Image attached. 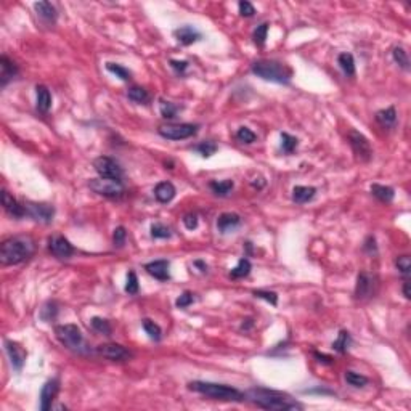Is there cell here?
<instances>
[{"mask_svg":"<svg viewBox=\"0 0 411 411\" xmlns=\"http://www.w3.org/2000/svg\"><path fill=\"white\" fill-rule=\"evenodd\" d=\"M344 377H345V382H347L349 385H352V387H355V389L365 387V385L369 382V379H368L366 376L360 374V373H355V371H350V369L344 373Z\"/></svg>","mask_w":411,"mask_h":411,"instance_id":"28","label":"cell"},{"mask_svg":"<svg viewBox=\"0 0 411 411\" xmlns=\"http://www.w3.org/2000/svg\"><path fill=\"white\" fill-rule=\"evenodd\" d=\"M244 397L264 409L283 411V409H302L303 408L299 401H295L292 397L287 395V393L264 389V387H254V389L246 392Z\"/></svg>","mask_w":411,"mask_h":411,"instance_id":"1","label":"cell"},{"mask_svg":"<svg viewBox=\"0 0 411 411\" xmlns=\"http://www.w3.org/2000/svg\"><path fill=\"white\" fill-rule=\"evenodd\" d=\"M395 267L398 268V272H400L401 275H403L405 278L409 276V273H411V260H409L408 256H400V257H397V259H395Z\"/></svg>","mask_w":411,"mask_h":411,"instance_id":"44","label":"cell"},{"mask_svg":"<svg viewBox=\"0 0 411 411\" xmlns=\"http://www.w3.org/2000/svg\"><path fill=\"white\" fill-rule=\"evenodd\" d=\"M350 344H352V336L349 331H341L339 336H338V339H336L333 342V349L336 352H339V353H345L349 350L350 347Z\"/></svg>","mask_w":411,"mask_h":411,"instance_id":"32","label":"cell"},{"mask_svg":"<svg viewBox=\"0 0 411 411\" xmlns=\"http://www.w3.org/2000/svg\"><path fill=\"white\" fill-rule=\"evenodd\" d=\"M194 150L198 151L202 158H211L212 154H216L217 150H219V146L214 143V142H202L199 145H196L194 146Z\"/></svg>","mask_w":411,"mask_h":411,"instance_id":"40","label":"cell"},{"mask_svg":"<svg viewBox=\"0 0 411 411\" xmlns=\"http://www.w3.org/2000/svg\"><path fill=\"white\" fill-rule=\"evenodd\" d=\"M307 393H326V395H334V392L333 390H328V389H310V390H305Z\"/></svg>","mask_w":411,"mask_h":411,"instance_id":"54","label":"cell"},{"mask_svg":"<svg viewBox=\"0 0 411 411\" xmlns=\"http://www.w3.org/2000/svg\"><path fill=\"white\" fill-rule=\"evenodd\" d=\"M175 186L174 183H170V182H161L156 185L154 188V196H156V199H158L159 202H170L172 199L175 198Z\"/></svg>","mask_w":411,"mask_h":411,"instance_id":"21","label":"cell"},{"mask_svg":"<svg viewBox=\"0 0 411 411\" xmlns=\"http://www.w3.org/2000/svg\"><path fill=\"white\" fill-rule=\"evenodd\" d=\"M338 63L345 76H355V60L350 53H341L338 56Z\"/></svg>","mask_w":411,"mask_h":411,"instance_id":"29","label":"cell"},{"mask_svg":"<svg viewBox=\"0 0 411 411\" xmlns=\"http://www.w3.org/2000/svg\"><path fill=\"white\" fill-rule=\"evenodd\" d=\"M55 334L58 341L64 345L66 349L76 352V353H87L88 344L84 339L80 328L76 325H58L55 326Z\"/></svg>","mask_w":411,"mask_h":411,"instance_id":"5","label":"cell"},{"mask_svg":"<svg viewBox=\"0 0 411 411\" xmlns=\"http://www.w3.org/2000/svg\"><path fill=\"white\" fill-rule=\"evenodd\" d=\"M48 251L60 260H66L74 254L72 244L64 236H52L48 240Z\"/></svg>","mask_w":411,"mask_h":411,"instance_id":"12","label":"cell"},{"mask_svg":"<svg viewBox=\"0 0 411 411\" xmlns=\"http://www.w3.org/2000/svg\"><path fill=\"white\" fill-rule=\"evenodd\" d=\"M198 129L199 126L196 124H167L161 126L158 132L167 140H185L198 134Z\"/></svg>","mask_w":411,"mask_h":411,"instance_id":"8","label":"cell"},{"mask_svg":"<svg viewBox=\"0 0 411 411\" xmlns=\"http://www.w3.org/2000/svg\"><path fill=\"white\" fill-rule=\"evenodd\" d=\"M240 224H241V217L233 212H224V214H220L217 219V228H219V232L224 235L233 232L235 228L240 227Z\"/></svg>","mask_w":411,"mask_h":411,"instance_id":"19","label":"cell"},{"mask_svg":"<svg viewBox=\"0 0 411 411\" xmlns=\"http://www.w3.org/2000/svg\"><path fill=\"white\" fill-rule=\"evenodd\" d=\"M403 295H405V299L411 297V294H409V281H408V279H405V281H403Z\"/></svg>","mask_w":411,"mask_h":411,"instance_id":"55","label":"cell"},{"mask_svg":"<svg viewBox=\"0 0 411 411\" xmlns=\"http://www.w3.org/2000/svg\"><path fill=\"white\" fill-rule=\"evenodd\" d=\"M194 267H198L202 273H204V272H208V265H205L202 260H194Z\"/></svg>","mask_w":411,"mask_h":411,"instance_id":"56","label":"cell"},{"mask_svg":"<svg viewBox=\"0 0 411 411\" xmlns=\"http://www.w3.org/2000/svg\"><path fill=\"white\" fill-rule=\"evenodd\" d=\"M36 95H37V110L42 113V114H47L48 111H50V108H52L50 90H48L45 85H37Z\"/></svg>","mask_w":411,"mask_h":411,"instance_id":"23","label":"cell"},{"mask_svg":"<svg viewBox=\"0 0 411 411\" xmlns=\"http://www.w3.org/2000/svg\"><path fill=\"white\" fill-rule=\"evenodd\" d=\"M24 211H26V216L34 219L36 222L40 224H50L55 216V208L52 204L45 202H26L24 204Z\"/></svg>","mask_w":411,"mask_h":411,"instance_id":"10","label":"cell"},{"mask_svg":"<svg viewBox=\"0 0 411 411\" xmlns=\"http://www.w3.org/2000/svg\"><path fill=\"white\" fill-rule=\"evenodd\" d=\"M349 143L352 146L353 153H355L357 159L361 161V162H368L369 159L373 158V148L369 145L368 138L357 132V130H350L349 132Z\"/></svg>","mask_w":411,"mask_h":411,"instance_id":"9","label":"cell"},{"mask_svg":"<svg viewBox=\"0 0 411 411\" xmlns=\"http://www.w3.org/2000/svg\"><path fill=\"white\" fill-rule=\"evenodd\" d=\"M169 260H153L150 264L145 265V270L148 272V275H151L153 278L159 279V281H167L170 279V273H169Z\"/></svg>","mask_w":411,"mask_h":411,"instance_id":"17","label":"cell"},{"mask_svg":"<svg viewBox=\"0 0 411 411\" xmlns=\"http://www.w3.org/2000/svg\"><path fill=\"white\" fill-rule=\"evenodd\" d=\"M56 314H58V307H56L55 302H47L44 309L40 310V318L44 322H52V320L56 318Z\"/></svg>","mask_w":411,"mask_h":411,"instance_id":"43","label":"cell"},{"mask_svg":"<svg viewBox=\"0 0 411 411\" xmlns=\"http://www.w3.org/2000/svg\"><path fill=\"white\" fill-rule=\"evenodd\" d=\"M96 352L98 355H101L103 358L106 360H111V361H126L130 358V353L124 345L121 344H103V345H98L96 347Z\"/></svg>","mask_w":411,"mask_h":411,"instance_id":"11","label":"cell"},{"mask_svg":"<svg viewBox=\"0 0 411 411\" xmlns=\"http://www.w3.org/2000/svg\"><path fill=\"white\" fill-rule=\"evenodd\" d=\"M138 289H140V286H138V278H137V273L132 270V272H129V275H127L126 292L135 295V294H138Z\"/></svg>","mask_w":411,"mask_h":411,"instance_id":"45","label":"cell"},{"mask_svg":"<svg viewBox=\"0 0 411 411\" xmlns=\"http://www.w3.org/2000/svg\"><path fill=\"white\" fill-rule=\"evenodd\" d=\"M251 262L248 259H240V262H238V265L235 268H232V272H230V276H232L233 279H241V278H246L249 273H251Z\"/></svg>","mask_w":411,"mask_h":411,"instance_id":"31","label":"cell"},{"mask_svg":"<svg viewBox=\"0 0 411 411\" xmlns=\"http://www.w3.org/2000/svg\"><path fill=\"white\" fill-rule=\"evenodd\" d=\"M60 390V381L58 379H50L44 384L42 390H40V409L47 411L52 408V403L56 397V393Z\"/></svg>","mask_w":411,"mask_h":411,"instance_id":"15","label":"cell"},{"mask_svg":"<svg viewBox=\"0 0 411 411\" xmlns=\"http://www.w3.org/2000/svg\"><path fill=\"white\" fill-rule=\"evenodd\" d=\"M90 325H92V328L98 334L111 336V333H113V328H111L110 322H108V320L101 318V317H93L92 320H90Z\"/></svg>","mask_w":411,"mask_h":411,"instance_id":"33","label":"cell"},{"mask_svg":"<svg viewBox=\"0 0 411 411\" xmlns=\"http://www.w3.org/2000/svg\"><path fill=\"white\" fill-rule=\"evenodd\" d=\"M90 190H93L96 194H101L105 198H121L124 194L126 188L119 180H111V178H93L88 182Z\"/></svg>","mask_w":411,"mask_h":411,"instance_id":"6","label":"cell"},{"mask_svg":"<svg viewBox=\"0 0 411 411\" xmlns=\"http://www.w3.org/2000/svg\"><path fill=\"white\" fill-rule=\"evenodd\" d=\"M188 389L193 392L202 393V395L214 398V400H222V401H243L246 397L244 393L240 392L235 387H230L225 384H217V382H204V381H193L188 384Z\"/></svg>","mask_w":411,"mask_h":411,"instance_id":"3","label":"cell"},{"mask_svg":"<svg viewBox=\"0 0 411 411\" xmlns=\"http://www.w3.org/2000/svg\"><path fill=\"white\" fill-rule=\"evenodd\" d=\"M193 292H190V291H185V292H182L178 295V299L175 300V305H177V309H186V307H190L191 303L194 302V297H193Z\"/></svg>","mask_w":411,"mask_h":411,"instance_id":"48","label":"cell"},{"mask_svg":"<svg viewBox=\"0 0 411 411\" xmlns=\"http://www.w3.org/2000/svg\"><path fill=\"white\" fill-rule=\"evenodd\" d=\"M34 8L37 15L42 18L45 23H55L58 18V13H56V8L50 2H36Z\"/></svg>","mask_w":411,"mask_h":411,"instance_id":"24","label":"cell"},{"mask_svg":"<svg viewBox=\"0 0 411 411\" xmlns=\"http://www.w3.org/2000/svg\"><path fill=\"white\" fill-rule=\"evenodd\" d=\"M297 145H299V140L295 137L286 134V132L281 134V150H283V153L291 154L295 148H297Z\"/></svg>","mask_w":411,"mask_h":411,"instance_id":"38","label":"cell"},{"mask_svg":"<svg viewBox=\"0 0 411 411\" xmlns=\"http://www.w3.org/2000/svg\"><path fill=\"white\" fill-rule=\"evenodd\" d=\"M174 36L175 39L178 40L180 44L183 45H191L194 42H198V40L202 39V34L196 29L191 24H185V26H180L178 29L174 31Z\"/></svg>","mask_w":411,"mask_h":411,"instance_id":"16","label":"cell"},{"mask_svg":"<svg viewBox=\"0 0 411 411\" xmlns=\"http://www.w3.org/2000/svg\"><path fill=\"white\" fill-rule=\"evenodd\" d=\"M5 350L8 353V358H10L12 366L16 369V371H21V368L28 357L26 350H24L20 344H16L13 341H5Z\"/></svg>","mask_w":411,"mask_h":411,"instance_id":"14","label":"cell"},{"mask_svg":"<svg viewBox=\"0 0 411 411\" xmlns=\"http://www.w3.org/2000/svg\"><path fill=\"white\" fill-rule=\"evenodd\" d=\"M371 193L381 202H390L393 198H395V191H393V188L385 186V185H379V183L371 185Z\"/></svg>","mask_w":411,"mask_h":411,"instance_id":"26","label":"cell"},{"mask_svg":"<svg viewBox=\"0 0 411 411\" xmlns=\"http://www.w3.org/2000/svg\"><path fill=\"white\" fill-rule=\"evenodd\" d=\"M238 7H240V13H241V16H244V18H251V16L256 15V8H254V5L251 2L241 0V2L238 4Z\"/></svg>","mask_w":411,"mask_h":411,"instance_id":"49","label":"cell"},{"mask_svg":"<svg viewBox=\"0 0 411 411\" xmlns=\"http://www.w3.org/2000/svg\"><path fill=\"white\" fill-rule=\"evenodd\" d=\"M159 110H161V116L164 119H174L177 116V113L180 111V106L170 103V101H166V100H161Z\"/></svg>","mask_w":411,"mask_h":411,"instance_id":"37","label":"cell"},{"mask_svg":"<svg viewBox=\"0 0 411 411\" xmlns=\"http://www.w3.org/2000/svg\"><path fill=\"white\" fill-rule=\"evenodd\" d=\"M376 121L385 129H393L397 126V111L393 106H389V108L381 110L376 113Z\"/></svg>","mask_w":411,"mask_h":411,"instance_id":"22","label":"cell"},{"mask_svg":"<svg viewBox=\"0 0 411 411\" xmlns=\"http://www.w3.org/2000/svg\"><path fill=\"white\" fill-rule=\"evenodd\" d=\"M392 56H393V60H395V63L401 69H405V71L409 69V58H408V53L405 52V48L395 47V48H393V52H392Z\"/></svg>","mask_w":411,"mask_h":411,"instance_id":"36","label":"cell"},{"mask_svg":"<svg viewBox=\"0 0 411 411\" xmlns=\"http://www.w3.org/2000/svg\"><path fill=\"white\" fill-rule=\"evenodd\" d=\"M236 138H238V142L249 145V143H254V142H256V140H257V135L254 134L251 129H248V127H240V129H238V132H236Z\"/></svg>","mask_w":411,"mask_h":411,"instance_id":"42","label":"cell"},{"mask_svg":"<svg viewBox=\"0 0 411 411\" xmlns=\"http://www.w3.org/2000/svg\"><path fill=\"white\" fill-rule=\"evenodd\" d=\"M233 186H235L233 180H224V182H211L209 183V188L212 190V193L217 196H222V198L232 193Z\"/></svg>","mask_w":411,"mask_h":411,"instance_id":"30","label":"cell"},{"mask_svg":"<svg viewBox=\"0 0 411 411\" xmlns=\"http://www.w3.org/2000/svg\"><path fill=\"white\" fill-rule=\"evenodd\" d=\"M252 72L257 77L275 82V84H289L292 79V69L286 64L273 60H259L252 63Z\"/></svg>","mask_w":411,"mask_h":411,"instance_id":"4","label":"cell"},{"mask_svg":"<svg viewBox=\"0 0 411 411\" xmlns=\"http://www.w3.org/2000/svg\"><path fill=\"white\" fill-rule=\"evenodd\" d=\"M317 194V188L314 186H294L292 188V199L297 204H305L312 201Z\"/></svg>","mask_w":411,"mask_h":411,"instance_id":"25","label":"cell"},{"mask_svg":"<svg viewBox=\"0 0 411 411\" xmlns=\"http://www.w3.org/2000/svg\"><path fill=\"white\" fill-rule=\"evenodd\" d=\"M127 96H129V100H132L134 103H138V105L150 103V93H148V90H145L143 87H138V85L130 87L127 92Z\"/></svg>","mask_w":411,"mask_h":411,"instance_id":"27","label":"cell"},{"mask_svg":"<svg viewBox=\"0 0 411 411\" xmlns=\"http://www.w3.org/2000/svg\"><path fill=\"white\" fill-rule=\"evenodd\" d=\"M363 249L369 254H376L377 252V246H376V240L373 236H368L366 238V241H365V246H363Z\"/></svg>","mask_w":411,"mask_h":411,"instance_id":"52","label":"cell"},{"mask_svg":"<svg viewBox=\"0 0 411 411\" xmlns=\"http://www.w3.org/2000/svg\"><path fill=\"white\" fill-rule=\"evenodd\" d=\"M106 69L111 74H114L116 77H119L121 80H130V77H132V72L118 63H106Z\"/></svg>","mask_w":411,"mask_h":411,"instance_id":"35","label":"cell"},{"mask_svg":"<svg viewBox=\"0 0 411 411\" xmlns=\"http://www.w3.org/2000/svg\"><path fill=\"white\" fill-rule=\"evenodd\" d=\"M376 286V278L366 272H361L357 278L355 286V299L357 300H366L373 295Z\"/></svg>","mask_w":411,"mask_h":411,"instance_id":"13","label":"cell"},{"mask_svg":"<svg viewBox=\"0 0 411 411\" xmlns=\"http://www.w3.org/2000/svg\"><path fill=\"white\" fill-rule=\"evenodd\" d=\"M142 325H143V330L146 331V334L150 336V339H153V341H161V338H162V330H161V326L158 325V323H154V322H151V320H148V318H145L143 322H142Z\"/></svg>","mask_w":411,"mask_h":411,"instance_id":"34","label":"cell"},{"mask_svg":"<svg viewBox=\"0 0 411 411\" xmlns=\"http://www.w3.org/2000/svg\"><path fill=\"white\" fill-rule=\"evenodd\" d=\"M93 167L96 174L101 178H111V180H119L122 182V175H124V169L119 166L118 161L108 156H100L93 161Z\"/></svg>","mask_w":411,"mask_h":411,"instance_id":"7","label":"cell"},{"mask_svg":"<svg viewBox=\"0 0 411 411\" xmlns=\"http://www.w3.org/2000/svg\"><path fill=\"white\" fill-rule=\"evenodd\" d=\"M151 236L154 238V240H166V238L172 236V232L169 227L162 225V224H153L151 225Z\"/></svg>","mask_w":411,"mask_h":411,"instance_id":"41","label":"cell"},{"mask_svg":"<svg viewBox=\"0 0 411 411\" xmlns=\"http://www.w3.org/2000/svg\"><path fill=\"white\" fill-rule=\"evenodd\" d=\"M252 294H254V297L264 299V300H267L268 303H272V305H276V303H278V295H276V292H273V291L256 289V291H252Z\"/></svg>","mask_w":411,"mask_h":411,"instance_id":"46","label":"cell"},{"mask_svg":"<svg viewBox=\"0 0 411 411\" xmlns=\"http://www.w3.org/2000/svg\"><path fill=\"white\" fill-rule=\"evenodd\" d=\"M18 66L8 58V56H2L0 58V87H5L8 82L13 80L18 76Z\"/></svg>","mask_w":411,"mask_h":411,"instance_id":"18","label":"cell"},{"mask_svg":"<svg viewBox=\"0 0 411 411\" xmlns=\"http://www.w3.org/2000/svg\"><path fill=\"white\" fill-rule=\"evenodd\" d=\"M267 34H268V24L262 23L260 26L256 28V31H254V34H252L254 44H256L257 47H264L265 40H267Z\"/></svg>","mask_w":411,"mask_h":411,"instance_id":"39","label":"cell"},{"mask_svg":"<svg viewBox=\"0 0 411 411\" xmlns=\"http://www.w3.org/2000/svg\"><path fill=\"white\" fill-rule=\"evenodd\" d=\"M34 254V241L28 236H15L5 240L0 246L2 265H18Z\"/></svg>","mask_w":411,"mask_h":411,"instance_id":"2","label":"cell"},{"mask_svg":"<svg viewBox=\"0 0 411 411\" xmlns=\"http://www.w3.org/2000/svg\"><path fill=\"white\" fill-rule=\"evenodd\" d=\"M126 240H127V232L124 227H116L114 228V233H113V243L116 248H122V246L126 244Z\"/></svg>","mask_w":411,"mask_h":411,"instance_id":"47","label":"cell"},{"mask_svg":"<svg viewBox=\"0 0 411 411\" xmlns=\"http://www.w3.org/2000/svg\"><path fill=\"white\" fill-rule=\"evenodd\" d=\"M314 355H315V358H318V361H320V363H322V361H323V363H328V365H331V363H333V358H331V357H326V355H320L318 352H315Z\"/></svg>","mask_w":411,"mask_h":411,"instance_id":"53","label":"cell"},{"mask_svg":"<svg viewBox=\"0 0 411 411\" xmlns=\"http://www.w3.org/2000/svg\"><path fill=\"white\" fill-rule=\"evenodd\" d=\"M2 204H4V209L7 211V214H10V216L15 219H23L24 216H26L24 205H21L7 190L2 191Z\"/></svg>","mask_w":411,"mask_h":411,"instance_id":"20","label":"cell"},{"mask_svg":"<svg viewBox=\"0 0 411 411\" xmlns=\"http://www.w3.org/2000/svg\"><path fill=\"white\" fill-rule=\"evenodd\" d=\"M188 66H190V63L188 61H180V60H170V68L172 69H175L178 74H183Z\"/></svg>","mask_w":411,"mask_h":411,"instance_id":"51","label":"cell"},{"mask_svg":"<svg viewBox=\"0 0 411 411\" xmlns=\"http://www.w3.org/2000/svg\"><path fill=\"white\" fill-rule=\"evenodd\" d=\"M183 225L186 230H196L198 228V216L196 214H186V216L183 217Z\"/></svg>","mask_w":411,"mask_h":411,"instance_id":"50","label":"cell"}]
</instances>
